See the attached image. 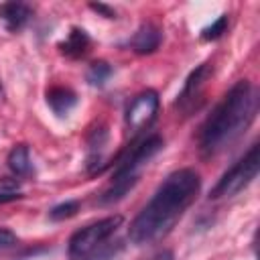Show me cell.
<instances>
[{"label":"cell","instance_id":"obj_1","mask_svg":"<svg viewBox=\"0 0 260 260\" xmlns=\"http://www.w3.org/2000/svg\"><path fill=\"white\" fill-rule=\"evenodd\" d=\"M201 179L193 169L171 173L156 189L152 199L142 207L128 228V238L134 244H150L167 236L185 209L193 203Z\"/></svg>","mask_w":260,"mask_h":260},{"label":"cell","instance_id":"obj_10","mask_svg":"<svg viewBox=\"0 0 260 260\" xmlns=\"http://www.w3.org/2000/svg\"><path fill=\"white\" fill-rule=\"evenodd\" d=\"M207 75H209V65H207V63L199 65V67H197V69L187 77V81H185V85H183V91H181L179 102H187V100L195 98V93L199 91V87L203 85V81L207 79Z\"/></svg>","mask_w":260,"mask_h":260},{"label":"cell","instance_id":"obj_13","mask_svg":"<svg viewBox=\"0 0 260 260\" xmlns=\"http://www.w3.org/2000/svg\"><path fill=\"white\" fill-rule=\"evenodd\" d=\"M77 211H79V201H65V203L55 205V207L49 211V217L55 219V221H61V219L73 217Z\"/></svg>","mask_w":260,"mask_h":260},{"label":"cell","instance_id":"obj_17","mask_svg":"<svg viewBox=\"0 0 260 260\" xmlns=\"http://www.w3.org/2000/svg\"><path fill=\"white\" fill-rule=\"evenodd\" d=\"M89 8L95 10V12H100V14H104L106 18H114V16H116V12H114L112 8H108L106 4H89Z\"/></svg>","mask_w":260,"mask_h":260},{"label":"cell","instance_id":"obj_8","mask_svg":"<svg viewBox=\"0 0 260 260\" xmlns=\"http://www.w3.org/2000/svg\"><path fill=\"white\" fill-rule=\"evenodd\" d=\"M47 104L51 106V110L59 116L67 114L75 104H77V95L69 89V87H51L47 91Z\"/></svg>","mask_w":260,"mask_h":260},{"label":"cell","instance_id":"obj_5","mask_svg":"<svg viewBox=\"0 0 260 260\" xmlns=\"http://www.w3.org/2000/svg\"><path fill=\"white\" fill-rule=\"evenodd\" d=\"M156 112H158V95L156 91L146 89L130 102L126 110V126L132 132H140L152 124V120L156 118Z\"/></svg>","mask_w":260,"mask_h":260},{"label":"cell","instance_id":"obj_18","mask_svg":"<svg viewBox=\"0 0 260 260\" xmlns=\"http://www.w3.org/2000/svg\"><path fill=\"white\" fill-rule=\"evenodd\" d=\"M22 195L20 193H16V191H0V205L2 203H10V201H16V199H20Z\"/></svg>","mask_w":260,"mask_h":260},{"label":"cell","instance_id":"obj_15","mask_svg":"<svg viewBox=\"0 0 260 260\" xmlns=\"http://www.w3.org/2000/svg\"><path fill=\"white\" fill-rule=\"evenodd\" d=\"M118 250H120V242H116L114 246H106V244H104L102 248H98L95 252H91L87 258H89V260H110L112 256H116Z\"/></svg>","mask_w":260,"mask_h":260},{"label":"cell","instance_id":"obj_14","mask_svg":"<svg viewBox=\"0 0 260 260\" xmlns=\"http://www.w3.org/2000/svg\"><path fill=\"white\" fill-rule=\"evenodd\" d=\"M225 26H228V14H221L217 20H213L209 26H205L201 30V37L205 41H215V39H219L225 32Z\"/></svg>","mask_w":260,"mask_h":260},{"label":"cell","instance_id":"obj_4","mask_svg":"<svg viewBox=\"0 0 260 260\" xmlns=\"http://www.w3.org/2000/svg\"><path fill=\"white\" fill-rule=\"evenodd\" d=\"M120 225H122V217L120 215H110V217H104L100 221H93V223L81 228L69 240V256L73 260H85L91 252L102 248L106 244V240Z\"/></svg>","mask_w":260,"mask_h":260},{"label":"cell","instance_id":"obj_3","mask_svg":"<svg viewBox=\"0 0 260 260\" xmlns=\"http://www.w3.org/2000/svg\"><path fill=\"white\" fill-rule=\"evenodd\" d=\"M258 169H260V144L256 142L230 171L221 175V179L211 189L209 197L219 199V197H232L240 193L244 187H248L254 181V177L258 175Z\"/></svg>","mask_w":260,"mask_h":260},{"label":"cell","instance_id":"obj_7","mask_svg":"<svg viewBox=\"0 0 260 260\" xmlns=\"http://www.w3.org/2000/svg\"><path fill=\"white\" fill-rule=\"evenodd\" d=\"M158 45H160V30L154 24H142L130 41V47L140 55H148L156 51Z\"/></svg>","mask_w":260,"mask_h":260},{"label":"cell","instance_id":"obj_16","mask_svg":"<svg viewBox=\"0 0 260 260\" xmlns=\"http://www.w3.org/2000/svg\"><path fill=\"white\" fill-rule=\"evenodd\" d=\"M16 244V236L14 232L6 230V228H0V248H10Z\"/></svg>","mask_w":260,"mask_h":260},{"label":"cell","instance_id":"obj_2","mask_svg":"<svg viewBox=\"0 0 260 260\" xmlns=\"http://www.w3.org/2000/svg\"><path fill=\"white\" fill-rule=\"evenodd\" d=\"M256 108V89L246 79L238 81L203 122L199 132L201 150L205 154H211L230 144L234 138H238L242 130L252 122Z\"/></svg>","mask_w":260,"mask_h":260},{"label":"cell","instance_id":"obj_11","mask_svg":"<svg viewBox=\"0 0 260 260\" xmlns=\"http://www.w3.org/2000/svg\"><path fill=\"white\" fill-rule=\"evenodd\" d=\"M8 167L14 175H26L30 171V154L24 144H16L8 154Z\"/></svg>","mask_w":260,"mask_h":260},{"label":"cell","instance_id":"obj_12","mask_svg":"<svg viewBox=\"0 0 260 260\" xmlns=\"http://www.w3.org/2000/svg\"><path fill=\"white\" fill-rule=\"evenodd\" d=\"M110 75H112V67L106 61H95L87 69V81L91 85H104Z\"/></svg>","mask_w":260,"mask_h":260},{"label":"cell","instance_id":"obj_9","mask_svg":"<svg viewBox=\"0 0 260 260\" xmlns=\"http://www.w3.org/2000/svg\"><path fill=\"white\" fill-rule=\"evenodd\" d=\"M87 47H89V37L85 35L83 28H71L67 39L59 45L61 53L67 57H81V55H85Z\"/></svg>","mask_w":260,"mask_h":260},{"label":"cell","instance_id":"obj_6","mask_svg":"<svg viewBox=\"0 0 260 260\" xmlns=\"http://www.w3.org/2000/svg\"><path fill=\"white\" fill-rule=\"evenodd\" d=\"M30 18V8L22 2H4L0 4V20L8 30H20Z\"/></svg>","mask_w":260,"mask_h":260}]
</instances>
